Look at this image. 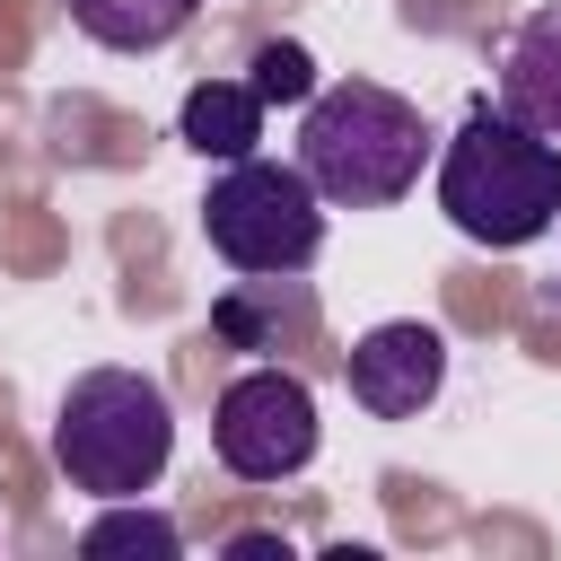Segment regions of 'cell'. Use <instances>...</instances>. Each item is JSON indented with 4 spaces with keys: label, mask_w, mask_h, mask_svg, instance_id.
Returning a JSON list of instances; mask_svg holds the SVG:
<instances>
[{
    "label": "cell",
    "mask_w": 561,
    "mask_h": 561,
    "mask_svg": "<svg viewBox=\"0 0 561 561\" xmlns=\"http://www.w3.org/2000/svg\"><path fill=\"white\" fill-rule=\"evenodd\" d=\"M263 105H307L316 96V61H307V44H289V35H272L263 53H254V79H245Z\"/></svg>",
    "instance_id": "8fae6325"
},
{
    "label": "cell",
    "mask_w": 561,
    "mask_h": 561,
    "mask_svg": "<svg viewBox=\"0 0 561 561\" xmlns=\"http://www.w3.org/2000/svg\"><path fill=\"white\" fill-rule=\"evenodd\" d=\"M438 131L412 96L377 79H333L298 114V175L324 193V210H386L421 184Z\"/></svg>",
    "instance_id": "6da1fadb"
},
{
    "label": "cell",
    "mask_w": 561,
    "mask_h": 561,
    "mask_svg": "<svg viewBox=\"0 0 561 561\" xmlns=\"http://www.w3.org/2000/svg\"><path fill=\"white\" fill-rule=\"evenodd\" d=\"M79 552H88V561H105V552L175 561V552H184V535H175V517H167V508H140V500H105V517H88Z\"/></svg>",
    "instance_id": "30bf717a"
},
{
    "label": "cell",
    "mask_w": 561,
    "mask_h": 561,
    "mask_svg": "<svg viewBox=\"0 0 561 561\" xmlns=\"http://www.w3.org/2000/svg\"><path fill=\"white\" fill-rule=\"evenodd\" d=\"M438 210L473 245L517 254L561 219V149L543 131H526L517 114H500L491 96H473L456 140L438 149Z\"/></svg>",
    "instance_id": "7a4b0ae2"
},
{
    "label": "cell",
    "mask_w": 561,
    "mask_h": 561,
    "mask_svg": "<svg viewBox=\"0 0 561 561\" xmlns=\"http://www.w3.org/2000/svg\"><path fill=\"white\" fill-rule=\"evenodd\" d=\"M202 237L228 272H280L298 280L324 245V193L298 175V158H228L202 193Z\"/></svg>",
    "instance_id": "277c9868"
},
{
    "label": "cell",
    "mask_w": 561,
    "mask_h": 561,
    "mask_svg": "<svg viewBox=\"0 0 561 561\" xmlns=\"http://www.w3.org/2000/svg\"><path fill=\"white\" fill-rule=\"evenodd\" d=\"M202 18V0H70V26L105 53H158Z\"/></svg>",
    "instance_id": "9c48e42d"
},
{
    "label": "cell",
    "mask_w": 561,
    "mask_h": 561,
    "mask_svg": "<svg viewBox=\"0 0 561 561\" xmlns=\"http://www.w3.org/2000/svg\"><path fill=\"white\" fill-rule=\"evenodd\" d=\"M342 368H351V403H359V412L412 421V412H430L438 386H447V333L421 324V316H394V324H368Z\"/></svg>",
    "instance_id": "8992f818"
},
{
    "label": "cell",
    "mask_w": 561,
    "mask_h": 561,
    "mask_svg": "<svg viewBox=\"0 0 561 561\" xmlns=\"http://www.w3.org/2000/svg\"><path fill=\"white\" fill-rule=\"evenodd\" d=\"M175 456V412H167V386L140 377V368H79L61 412H53V465L70 491L88 500H140L158 491Z\"/></svg>",
    "instance_id": "3957f363"
},
{
    "label": "cell",
    "mask_w": 561,
    "mask_h": 561,
    "mask_svg": "<svg viewBox=\"0 0 561 561\" xmlns=\"http://www.w3.org/2000/svg\"><path fill=\"white\" fill-rule=\"evenodd\" d=\"M228 561H289V543H280V535H237Z\"/></svg>",
    "instance_id": "7c38bea8"
},
{
    "label": "cell",
    "mask_w": 561,
    "mask_h": 561,
    "mask_svg": "<svg viewBox=\"0 0 561 561\" xmlns=\"http://www.w3.org/2000/svg\"><path fill=\"white\" fill-rule=\"evenodd\" d=\"M175 131H184V149H202V158H254V140H263V96L245 88V79H202L193 96H184V114H175Z\"/></svg>",
    "instance_id": "ba28073f"
},
{
    "label": "cell",
    "mask_w": 561,
    "mask_h": 561,
    "mask_svg": "<svg viewBox=\"0 0 561 561\" xmlns=\"http://www.w3.org/2000/svg\"><path fill=\"white\" fill-rule=\"evenodd\" d=\"M210 447L237 482H289L316 456V394L289 368H245L210 403Z\"/></svg>",
    "instance_id": "5b68a950"
},
{
    "label": "cell",
    "mask_w": 561,
    "mask_h": 561,
    "mask_svg": "<svg viewBox=\"0 0 561 561\" xmlns=\"http://www.w3.org/2000/svg\"><path fill=\"white\" fill-rule=\"evenodd\" d=\"M491 105L517 114L526 131H543V140L561 149V0L535 9V18L508 35V53H500V96H491Z\"/></svg>",
    "instance_id": "52a82bcc"
}]
</instances>
